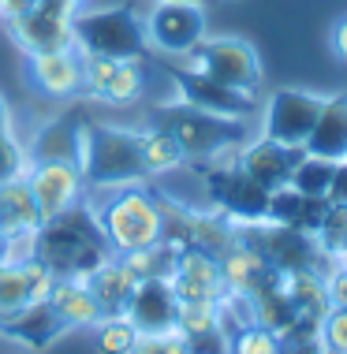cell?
Instances as JSON below:
<instances>
[{
  "label": "cell",
  "mask_w": 347,
  "mask_h": 354,
  "mask_svg": "<svg viewBox=\"0 0 347 354\" xmlns=\"http://www.w3.org/2000/svg\"><path fill=\"white\" fill-rule=\"evenodd\" d=\"M98 220L105 243L112 254H131L142 246L161 243V194L150 190L146 183H127V187H98L86 190L82 198Z\"/></svg>",
  "instance_id": "6da1fadb"
},
{
  "label": "cell",
  "mask_w": 347,
  "mask_h": 354,
  "mask_svg": "<svg viewBox=\"0 0 347 354\" xmlns=\"http://www.w3.org/2000/svg\"><path fill=\"white\" fill-rule=\"evenodd\" d=\"M75 165L82 171L86 190L98 187H127V183H146V165L139 153V131L134 127H116V123H94L79 120V149Z\"/></svg>",
  "instance_id": "7a4b0ae2"
},
{
  "label": "cell",
  "mask_w": 347,
  "mask_h": 354,
  "mask_svg": "<svg viewBox=\"0 0 347 354\" xmlns=\"http://www.w3.org/2000/svg\"><path fill=\"white\" fill-rule=\"evenodd\" d=\"M109 254L112 250L86 202L53 220H42V227L34 232V257H42L56 276H86Z\"/></svg>",
  "instance_id": "3957f363"
},
{
  "label": "cell",
  "mask_w": 347,
  "mask_h": 354,
  "mask_svg": "<svg viewBox=\"0 0 347 354\" xmlns=\"http://www.w3.org/2000/svg\"><path fill=\"white\" fill-rule=\"evenodd\" d=\"M157 127H165L172 138L179 142V149L187 153V165L198 160V165H220V160H235L239 146L250 138L247 123L235 120H217L206 116V112L190 109V104H161L157 116H153Z\"/></svg>",
  "instance_id": "277c9868"
},
{
  "label": "cell",
  "mask_w": 347,
  "mask_h": 354,
  "mask_svg": "<svg viewBox=\"0 0 347 354\" xmlns=\"http://www.w3.org/2000/svg\"><path fill=\"white\" fill-rule=\"evenodd\" d=\"M75 49L116 56V60H142L150 53L146 41V15H139L131 4H109V8H79L71 19Z\"/></svg>",
  "instance_id": "5b68a950"
},
{
  "label": "cell",
  "mask_w": 347,
  "mask_h": 354,
  "mask_svg": "<svg viewBox=\"0 0 347 354\" xmlns=\"http://www.w3.org/2000/svg\"><path fill=\"white\" fill-rule=\"evenodd\" d=\"M176 68L198 71L209 79L239 86V90H262V56L247 37H202L190 53L176 56Z\"/></svg>",
  "instance_id": "8992f818"
},
{
  "label": "cell",
  "mask_w": 347,
  "mask_h": 354,
  "mask_svg": "<svg viewBox=\"0 0 347 354\" xmlns=\"http://www.w3.org/2000/svg\"><path fill=\"white\" fill-rule=\"evenodd\" d=\"M239 239L265 261L269 272H299V269H321V276L332 269V261H325L321 250H317L314 235L295 232V227L273 224V220H262V224H247L239 227Z\"/></svg>",
  "instance_id": "52a82bcc"
},
{
  "label": "cell",
  "mask_w": 347,
  "mask_h": 354,
  "mask_svg": "<svg viewBox=\"0 0 347 354\" xmlns=\"http://www.w3.org/2000/svg\"><path fill=\"white\" fill-rule=\"evenodd\" d=\"M82 4L75 0H34L30 12L8 19V34L12 41L23 49V56H37V53H60V49H75V30L71 19Z\"/></svg>",
  "instance_id": "ba28073f"
},
{
  "label": "cell",
  "mask_w": 347,
  "mask_h": 354,
  "mask_svg": "<svg viewBox=\"0 0 347 354\" xmlns=\"http://www.w3.org/2000/svg\"><path fill=\"white\" fill-rule=\"evenodd\" d=\"M172 86H176V101L190 104V109L206 112L217 120H235V123H250L254 112H262V97L254 90H239V86H224L209 75L198 71H183L172 64Z\"/></svg>",
  "instance_id": "9c48e42d"
},
{
  "label": "cell",
  "mask_w": 347,
  "mask_h": 354,
  "mask_svg": "<svg viewBox=\"0 0 347 354\" xmlns=\"http://www.w3.org/2000/svg\"><path fill=\"white\" fill-rule=\"evenodd\" d=\"M206 194H209V205L220 209L235 227L269 220V190L258 187L250 176H243L235 168V160L206 165Z\"/></svg>",
  "instance_id": "30bf717a"
},
{
  "label": "cell",
  "mask_w": 347,
  "mask_h": 354,
  "mask_svg": "<svg viewBox=\"0 0 347 354\" xmlns=\"http://www.w3.org/2000/svg\"><path fill=\"white\" fill-rule=\"evenodd\" d=\"M321 104L325 93L303 90V86H281L262 101V135L303 149L317 116H321Z\"/></svg>",
  "instance_id": "8fae6325"
},
{
  "label": "cell",
  "mask_w": 347,
  "mask_h": 354,
  "mask_svg": "<svg viewBox=\"0 0 347 354\" xmlns=\"http://www.w3.org/2000/svg\"><path fill=\"white\" fill-rule=\"evenodd\" d=\"M209 34V15L206 4H187V0H157L146 15V41L150 49L165 56L190 53L202 37Z\"/></svg>",
  "instance_id": "7c38bea8"
},
{
  "label": "cell",
  "mask_w": 347,
  "mask_h": 354,
  "mask_svg": "<svg viewBox=\"0 0 347 354\" xmlns=\"http://www.w3.org/2000/svg\"><path fill=\"white\" fill-rule=\"evenodd\" d=\"M82 60V93L94 101L112 104V109H127L142 101L146 93V71L139 60H116V56H98V53H79Z\"/></svg>",
  "instance_id": "4fadbf2b"
},
{
  "label": "cell",
  "mask_w": 347,
  "mask_h": 354,
  "mask_svg": "<svg viewBox=\"0 0 347 354\" xmlns=\"http://www.w3.org/2000/svg\"><path fill=\"white\" fill-rule=\"evenodd\" d=\"M23 179H26V187H30V198H34L42 220L60 216L86 198L82 171L75 160H30V168H26Z\"/></svg>",
  "instance_id": "5bb4252c"
},
{
  "label": "cell",
  "mask_w": 347,
  "mask_h": 354,
  "mask_svg": "<svg viewBox=\"0 0 347 354\" xmlns=\"http://www.w3.org/2000/svg\"><path fill=\"white\" fill-rule=\"evenodd\" d=\"M299 157H303V149L284 146V142H276V138L258 135V138H247L243 146H239L235 168L243 171V176L254 179L258 187H265L269 194H273V190L287 187V179H292Z\"/></svg>",
  "instance_id": "9a60e30c"
},
{
  "label": "cell",
  "mask_w": 347,
  "mask_h": 354,
  "mask_svg": "<svg viewBox=\"0 0 347 354\" xmlns=\"http://www.w3.org/2000/svg\"><path fill=\"white\" fill-rule=\"evenodd\" d=\"M139 332H176L179 317V299L172 291L168 276H146L134 283V295L123 310Z\"/></svg>",
  "instance_id": "2e32d148"
},
{
  "label": "cell",
  "mask_w": 347,
  "mask_h": 354,
  "mask_svg": "<svg viewBox=\"0 0 347 354\" xmlns=\"http://www.w3.org/2000/svg\"><path fill=\"white\" fill-rule=\"evenodd\" d=\"M26 79L37 93L53 101H71L82 93V60L79 49H60V53H37L26 56Z\"/></svg>",
  "instance_id": "e0dca14e"
},
{
  "label": "cell",
  "mask_w": 347,
  "mask_h": 354,
  "mask_svg": "<svg viewBox=\"0 0 347 354\" xmlns=\"http://www.w3.org/2000/svg\"><path fill=\"white\" fill-rule=\"evenodd\" d=\"M64 332H67V324L56 317V310L49 302H30V306H23L19 313L0 321V336L19 343V347H26L30 354L49 351Z\"/></svg>",
  "instance_id": "ac0fdd59"
},
{
  "label": "cell",
  "mask_w": 347,
  "mask_h": 354,
  "mask_svg": "<svg viewBox=\"0 0 347 354\" xmlns=\"http://www.w3.org/2000/svg\"><path fill=\"white\" fill-rule=\"evenodd\" d=\"M306 153L314 157H325L332 165L347 160V90L329 93L321 104V116H317L310 138H306Z\"/></svg>",
  "instance_id": "d6986e66"
},
{
  "label": "cell",
  "mask_w": 347,
  "mask_h": 354,
  "mask_svg": "<svg viewBox=\"0 0 347 354\" xmlns=\"http://www.w3.org/2000/svg\"><path fill=\"white\" fill-rule=\"evenodd\" d=\"M56 310V317L67 324V332L71 328H94L105 313L98 299H94L90 283H86V276H56L49 299H45Z\"/></svg>",
  "instance_id": "ffe728a7"
},
{
  "label": "cell",
  "mask_w": 347,
  "mask_h": 354,
  "mask_svg": "<svg viewBox=\"0 0 347 354\" xmlns=\"http://www.w3.org/2000/svg\"><path fill=\"white\" fill-rule=\"evenodd\" d=\"M86 283H90V291H94V299H98L101 313L109 317V313H123V310H127L139 276L127 269V261H123L120 254H109L94 272H86Z\"/></svg>",
  "instance_id": "44dd1931"
},
{
  "label": "cell",
  "mask_w": 347,
  "mask_h": 354,
  "mask_svg": "<svg viewBox=\"0 0 347 354\" xmlns=\"http://www.w3.org/2000/svg\"><path fill=\"white\" fill-rule=\"evenodd\" d=\"M217 265H220V287L231 291V295H247V299L273 276L265 269V261L250 250L243 239H235V243L217 257Z\"/></svg>",
  "instance_id": "7402d4cb"
},
{
  "label": "cell",
  "mask_w": 347,
  "mask_h": 354,
  "mask_svg": "<svg viewBox=\"0 0 347 354\" xmlns=\"http://www.w3.org/2000/svg\"><path fill=\"white\" fill-rule=\"evenodd\" d=\"M42 227L37 205L30 198L26 179H12V183H0V235L4 239H26Z\"/></svg>",
  "instance_id": "603a6c76"
},
{
  "label": "cell",
  "mask_w": 347,
  "mask_h": 354,
  "mask_svg": "<svg viewBox=\"0 0 347 354\" xmlns=\"http://www.w3.org/2000/svg\"><path fill=\"white\" fill-rule=\"evenodd\" d=\"M325 209H329V202L306 198L292 187H281V190L269 194V220H273V224H284V227H295V232H306V235H314V227L321 224Z\"/></svg>",
  "instance_id": "cb8c5ba5"
},
{
  "label": "cell",
  "mask_w": 347,
  "mask_h": 354,
  "mask_svg": "<svg viewBox=\"0 0 347 354\" xmlns=\"http://www.w3.org/2000/svg\"><path fill=\"white\" fill-rule=\"evenodd\" d=\"M139 153H142V165H146V176H172L187 165V153L179 149V142L168 135L165 127L150 123V127H139Z\"/></svg>",
  "instance_id": "d4e9b609"
},
{
  "label": "cell",
  "mask_w": 347,
  "mask_h": 354,
  "mask_svg": "<svg viewBox=\"0 0 347 354\" xmlns=\"http://www.w3.org/2000/svg\"><path fill=\"white\" fill-rule=\"evenodd\" d=\"M79 120H49L30 142V160H75Z\"/></svg>",
  "instance_id": "484cf974"
},
{
  "label": "cell",
  "mask_w": 347,
  "mask_h": 354,
  "mask_svg": "<svg viewBox=\"0 0 347 354\" xmlns=\"http://www.w3.org/2000/svg\"><path fill=\"white\" fill-rule=\"evenodd\" d=\"M332 171H336L332 160L314 157V153L303 149V157H299V165H295V171H292V179H287V187L299 190V194H306V198H321V202H329Z\"/></svg>",
  "instance_id": "4316f807"
},
{
  "label": "cell",
  "mask_w": 347,
  "mask_h": 354,
  "mask_svg": "<svg viewBox=\"0 0 347 354\" xmlns=\"http://www.w3.org/2000/svg\"><path fill=\"white\" fill-rule=\"evenodd\" d=\"M314 243L325 261L340 265L347 261V205H332L321 213V224L314 227Z\"/></svg>",
  "instance_id": "83f0119b"
},
{
  "label": "cell",
  "mask_w": 347,
  "mask_h": 354,
  "mask_svg": "<svg viewBox=\"0 0 347 354\" xmlns=\"http://www.w3.org/2000/svg\"><path fill=\"white\" fill-rule=\"evenodd\" d=\"M90 332H94V351L98 354H131L134 339H139V328L131 324L127 313H109Z\"/></svg>",
  "instance_id": "f1b7e54d"
},
{
  "label": "cell",
  "mask_w": 347,
  "mask_h": 354,
  "mask_svg": "<svg viewBox=\"0 0 347 354\" xmlns=\"http://www.w3.org/2000/svg\"><path fill=\"white\" fill-rule=\"evenodd\" d=\"M23 306H30V287H26L23 261L4 257V261H0V321L19 313Z\"/></svg>",
  "instance_id": "f546056e"
},
{
  "label": "cell",
  "mask_w": 347,
  "mask_h": 354,
  "mask_svg": "<svg viewBox=\"0 0 347 354\" xmlns=\"http://www.w3.org/2000/svg\"><path fill=\"white\" fill-rule=\"evenodd\" d=\"M127 261V269L146 280V276H172V265H176V250L165 243H153V246H142V250H131V254H120Z\"/></svg>",
  "instance_id": "4dcf8cb0"
},
{
  "label": "cell",
  "mask_w": 347,
  "mask_h": 354,
  "mask_svg": "<svg viewBox=\"0 0 347 354\" xmlns=\"http://www.w3.org/2000/svg\"><path fill=\"white\" fill-rule=\"evenodd\" d=\"M228 354H284V339L265 324H247L228 339Z\"/></svg>",
  "instance_id": "1f68e13d"
},
{
  "label": "cell",
  "mask_w": 347,
  "mask_h": 354,
  "mask_svg": "<svg viewBox=\"0 0 347 354\" xmlns=\"http://www.w3.org/2000/svg\"><path fill=\"white\" fill-rule=\"evenodd\" d=\"M26 168H30V149H26L15 135H0V183L23 179Z\"/></svg>",
  "instance_id": "d6a6232c"
},
{
  "label": "cell",
  "mask_w": 347,
  "mask_h": 354,
  "mask_svg": "<svg viewBox=\"0 0 347 354\" xmlns=\"http://www.w3.org/2000/svg\"><path fill=\"white\" fill-rule=\"evenodd\" d=\"M317 336L329 354H347V306H332L325 313V321L317 324Z\"/></svg>",
  "instance_id": "836d02e7"
},
{
  "label": "cell",
  "mask_w": 347,
  "mask_h": 354,
  "mask_svg": "<svg viewBox=\"0 0 347 354\" xmlns=\"http://www.w3.org/2000/svg\"><path fill=\"white\" fill-rule=\"evenodd\" d=\"M131 354H187L179 332H139Z\"/></svg>",
  "instance_id": "e575fe53"
},
{
  "label": "cell",
  "mask_w": 347,
  "mask_h": 354,
  "mask_svg": "<svg viewBox=\"0 0 347 354\" xmlns=\"http://www.w3.org/2000/svg\"><path fill=\"white\" fill-rule=\"evenodd\" d=\"M187 343V354H228V336L217 328H206V332H190V336H183Z\"/></svg>",
  "instance_id": "d590c367"
},
{
  "label": "cell",
  "mask_w": 347,
  "mask_h": 354,
  "mask_svg": "<svg viewBox=\"0 0 347 354\" xmlns=\"http://www.w3.org/2000/svg\"><path fill=\"white\" fill-rule=\"evenodd\" d=\"M325 283H329V299H332V306H347V261L332 265V269L325 272Z\"/></svg>",
  "instance_id": "8d00e7d4"
},
{
  "label": "cell",
  "mask_w": 347,
  "mask_h": 354,
  "mask_svg": "<svg viewBox=\"0 0 347 354\" xmlns=\"http://www.w3.org/2000/svg\"><path fill=\"white\" fill-rule=\"evenodd\" d=\"M329 49L336 60H344L347 64V15H340L332 23V30H329Z\"/></svg>",
  "instance_id": "74e56055"
},
{
  "label": "cell",
  "mask_w": 347,
  "mask_h": 354,
  "mask_svg": "<svg viewBox=\"0 0 347 354\" xmlns=\"http://www.w3.org/2000/svg\"><path fill=\"white\" fill-rule=\"evenodd\" d=\"M329 202H332V205H347V160H340V165H336V171H332Z\"/></svg>",
  "instance_id": "f35d334b"
},
{
  "label": "cell",
  "mask_w": 347,
  "mask_h": 354,
  "mask_svg": "<svg viewBox=\"0 0 347 354\" xmlns=\"http://www.w3.org/2000/svg\"><path fill=\"white\" fill-rule=\"evenodd\" d=\"M34 8V0H0V19H15V15H23V12H30Z\"/></svg>",
  "instance_id": "ab89813d"
},
{
  "label": "cell",
  "mask_w": 347,
  "mask_h": 354,
  "mask_svg": "<svg viewBox=\"0 0 347 354\" xmlns=\"http://www.w3.org/2000/svg\"><path fill=\"white\" fill-rule=\"evenodd\" d=\"M0 135H12V109H8L4 93H0Z\"/></svg>",
  "instance_id": "60d3db41"
},
{
  "label": "cell",
  "mask_w": 347,
  "mask_h": 354,
  "mask_svg": "<svg viewBox=\"0 0 347 354\" xmlns=\"http://www.w3.org/2000/svg\"><path fill=\"white\" fill-rule=\"evenodd\" d=\"M4 257H8V239L0 235V261H4Z\"/></svg>",
  "instance_id": "b9f144b4"
},
{
  "label": "cell",
  "mask_w": 347,
  "mask_h": 354,
  "mask_svg": "<svg viewBox=\"0 0 347 354\" xmlns=\"http://www.w3.org/2000/svg\"><path fill=\"white\" fill-rule=\"evenodd\" d=\"M187 4H209V0H187Z\"/></svg>",
  "instance_id": "7bdbcfd3"
},
{
  "label": "cell",
  "mask_w": 347,
  "mask_h": 354,
  "mask_svg": "<svg viewBox=\"0 0 347 354\" xmlns=\"http://www.w3.org/2000/svg\"><path fill=\"white\" fill-rule=\"evenodd\" d=\"M75 4H86V0H75Z\"/></svg>",
  "instance_id": "ee69618b"
}]
</instances>
